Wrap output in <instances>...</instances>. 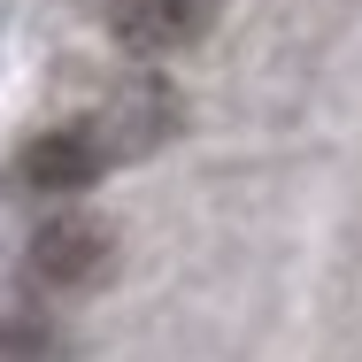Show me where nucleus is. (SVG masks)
Segmentation results:
<instances>
[{
  "label": "nucleus",
  "mask_w": 362,
  "mask_h": 362,
  "mask_svg": "<svg viewBox=\"0 0 362 362\" xmlns=\"http://www.w3.org/2000/svg\"><path fill=\"white\" fill-rule=\"evenodd\" d=\"M216 8H223V0H108L100 16H108V39H116L124 54L170 62V54H185V47L209 39Z\"/></svg>",
  "instance_id": "1"
},
{
  "label": "nucleus",
  "mask_w": 362,
  "mask_h": 362,
  "mask_svg": "<svg viewBox=\"0 0 362 362\" xmlns=\"http://www.w3.org/2000/svg\"><path fill=\"white\" fill-rule=\"evenodd\" d=\"M100 170H116V154L100 146L93 116L85 124H54V132H39V139L16 154V185L23 193H85Z\"/></svg>",
  "instance_id": "2"
},
{
  "label": "nucleus",
  "mask_w": 362,
  "mask_h": 362,
  "mask_svg": "<svg viewBox=\"0 0 362 362\" xmlns=\"http://www.w3.org/2000/svg\"><path fill=\"white\" fill-rule=\"evenodd\" d=\"M108 255H116V231L93 216H54L31 231V278L54 293H85L108 278Z\"/></svg>",
  "instance_id": "3"
},
{
  "label": "nucleus",
  "mask_w": 362,
  "mask_h": 362,
  "mask_svg": "<svg viewBox=\"0 0 362 362\" xmlns=\"http://www.w3.org/2000/svg\"><path fill=\"white\" fill-rule=\"evenodd\" d=\"M0 362H70V347L31 316H0Z\"/></svg>",
  "instance_id": "4"
}]
</instances>
